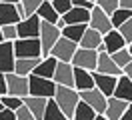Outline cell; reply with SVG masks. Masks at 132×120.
I'll use <instances>...</instances> for the list:
<instances>
[{
    "label": "cell",
    "mask_w": 132,
    "mask_h": 120,
    "mask_svg": "<svg viewBox=\"0 0 132 120\" xmlns=\"http://www.w3.org/2000/svg\"><path fill=\"white\" fill-rule=\"evenodd\" d=\"M54 100H56V104L62 108V112L72 120L76 106H78V102H80V92H78L74 86H62V84H56Z\"/></svg>",
    "instance_id": "obj_1"
},
{
    "label": "cell",
    "mask_w": 132,
    "mask_h": 120,
    "mask_svg": "<svg viewBox=\"0 0 132 120\" xmlns=\"http://www.w3.org/2000/svg\"><path fill=\"white\" fill-rule=\"evenodd\" d=\"M62 36V28L58 24H50V22H44L42 20L40 24V44H42V54L44 56H50V50L54 48V44L58 42V38Z\"/></svg>",
    "instance_id": "obj_2"
},
{
    "label": "cell",
    "mask_w": 132,
    "mask_h": 120,
    "mask_svg": "<svg viewBox=\"0 0 132 120\" xmlns=\"http://www.w3.org/2000/svg\"><path fill=\"white\" fill-rule=\"evenodd\" d=\"M16 58H42V44L40 38H18L14 40Z\"/></svg>",
    "instance_id": "obj_3"
},
{
    "label": "cell",
    "mask_w": 132,
    "mask_h": 120,
    "mask_svg": "<svg viewBox=\"0 0 132 120\" xmlns=\"http://www.w3.org/2000/svg\"><path fill=\"white\" fill-rule=\"evenodd\" d=\"M30 94L32 96H42V98H54L56 94V82L52 78H44L38 74H30Z\"/></svg>",
    "instance_id": "obj_4"
},
{
    "label": "cell",
    "mask_w": 132,
    "mask_h": 120,
    "mask_svg": "<svg viewBox=\"0 0 132 120\" xmlns=\"http://www.w3.org/2000/svg\"><path fill=\"white\" fill-rule=\"evenodd\" d=\"M6 86H8V94L26 98L30 94V80L28 76H22L18 72H6Z\"/></svg>",
    "instance_id": "obj_5"
},
{
    "label": "cell",
    "mask_w": 132,
    "mask_h": 120,
    "mask_svg": "<svg viewBox=\"0 0 132 120\" xmlns=\"http://www.w3.org/2000/svg\"><path fill=\"white\" fill-rule=\"evenodd\" d=\"M96 64H98V50H92V48H82V46H78L76 54L72 56V66L94 72V70H96Z\"/></svg>",
    "instance_id": "obj_6"
},
{
    "label": "cell",
    "mask_w": 132,
    "mask_h": 120,
    "mask_svg": "<svg viewBox=\"0 0 132 120\" xmlns=\"http://www.w3.org/2000/svg\"><path fill=\"white\" fill-rule=\"evenodd\" d=\"M76 50H78V44L74 40H68L64 36H60L58 42L54 44V48L50 50V56H54L60 62H72V56L76 54Z\"/></svg>",
    "instance_id": "obj_7"
},
{
    "label": "cell",
    "mask_w": 132,
    "mask_h": 120,
    "mask_svg": "<svg viewBox=\"0 0 132 120\" xmlns=\"http://www.w3.org/2000/svg\"><path fill=\"white\" fill-rule=\"evenodd\" d=\"M40 24H42V20L38 14L22 18L16 24L18 26V38H38L40 36Z\"/></svg>",
    "instance_id": "obj_8"
},
{
    "label": "cell",
    "mask_w": 132,
    "mask_h": 120,
    "mask_svg": "<svg viewBox=\"0 0 132 120\" xmlns=\"http://www.w3.org/2000/svg\"><path fill=\"white\" fill-rule=\"evenodd\" d=\"M88 26L94 28V30H98L100 34H106V32H110L112 28H114V26H112L110 14H106L100 6H94L90 10V22H88Z\"/></svg>",
    "instance_id": "obj_9"
},
{
    "label": "cell",
    "mask_w": 132,
    "mask_h": 120,
    "mask_svg": "<svg viewBox=\"0 0 132 120\" xmlns=\"http://www.w3.org/2000/svg\"><path fill=\"white\" fill-rule=\"evenodd\" d=\"M16 64V52H14V42L4 40L0 42V72H14Z\"/></svg>",
    "instance_id": "obj_10"
},
{
    "label": "cell",
    "mask_w": 132,
    "mask_h": 120,
    "mask_svg": "<svg viewBox=\"0 0 132 120\" xmlns=\"http://www.w3.org/2000/svg\"><path fill=\"white\" fill-rule=\"evenodd\" d=\"M90 22V10L88 8H80V6H72L66 14L60 16L58 26L64 28L66 24H88Z\"/></svg>",
    "instance_id": "obj_11"
},
{
    "label": "cell",
    "mask_w": 132,
    "mask_h": 120,
    "mask_svg": "<svg viewBox=\"0 0 132 120\" xmlns=\"http://www.w3.org/2000/svg\"><path fill=\"white\" fill-rule=\"evenodd\" d=\"M80 100L88 102L98 114H104L106 104H108V96L104 94V92H100L98 88L94 86V88H90V90H82V92H80Z\"/></svg>",
    "instance_id": "obj_12"
},
{
    "label": "cell",
    "mask_w": 132,
    "mask_h": 120,
    "mask_svg": "<svg viewBox=\"0 0 132 120\" xmlns=\"http://www.w3.org/2000/svg\"><path fill=\"white\" fill-rule=\"evenodd\" d=\"M92 76H94V86L98 88L100 92H104L108 98H110V96H114L116 84H118V76L104 74V72H98V70L92 72Z\"/></svg>",
    "instance_id": "obj_13"
},
{
    "label": "cell",
    "mask_w": 132,
    "mask_h": 120,
    "mask_svg": "<svg viewBox=\"0 0 132 120\" xmlns=\"http://www.w3.org/2000/svg\"><path fill=\"white\" fill-rule=\"evenodd\" d=\"M52 80L56 84H62V86H74V66H72V62H60L58 60Z\"/></svg>",
    "instance_id": "obj_14"
},
{
    "label": "cell",
    "mask_w": 132,
    "mask_h": 120,
    "mask_svg": "<svg viewBox=\"0 0 132 120\" xmlns=\"http://www.w3.org/2000/svg\"><path fill=\"white\" fill-rule=\"evenodd\" d=\"M102 44H104V50H106L108 54H112V52H116V50L128 46V42L124 40V36L120 34L118 28H112L110 32H106L104 38H102Z\"/></svg>",
    "instance_id": "obj_15"
},
{
    "label": "cell",
    "mask_w": 132,
    "mask_h": 120,
    "mask_svg": "<svg viewBox=\"0 0 132 120\" xmlns=\"http://www.w3.org/2000/svg\"><path fill=\"white\" fill-rule=\"evenodd\" d=\"M128 104L130 102H126L122 98L110 96V98H108V104H106V110H104V116H106L108 120H120L122 114L126 112V108H128Z\"/></svg>",
    "instance_id": "obj_16"
},
{
    "label": "cell",
    "mask_w": 132,
    "mask_h": 120,
    "mask_svg": "<svg viewBox=\"0 0 132 120\" xmlns=\"http://www.w3.org/2000/svg\"><path fill=\"white\" fill-rule=\"evenodd\" d=\"M20 20H22V16L18 12L16 4L0 2V26H4V24H18Z\"/></svg>",
    "instance_id": "obj_17"
},
{
    "label": "cell",
    "mask_w": 132,
    "mask_h": 120,
    "mask_svg": "<svg viewBox=\"0 0 132 120\" xmlns=\"http://www.w3.org/2000/svg\"><path fill=\"white\" fill-rule=\"evenodd\" d=\"M96 70L104 72V74H112V76H120V74H124V70L114 62V60H112V56L108 54V52H100V54H98Z\"/></svg>",
    "instance_id": "obj_18"
},
{
    "label": "cell",
    "mask_w": 132,
    "mask_h": 120,
    "mask_svg": "<svg viewBox=\"0 0 132 120\" xmlns=\"http://www.w3.org/2000/svg\"><path fill=\"white\" fill-rule=\"evenodd\" d=\"M24 104L30 108V112L34 114L36 120H42L44 118V112H46V104H48V98H42V96H32L28 94L24 98Z\"/></svg>",
    "instance_id": "obj_19"
},
{
    "label": "cell",
    "mask_w": 132,
    "mask_h": 120,
    "mask_svg": "<svg viewBox=\"0 0 132 120\" xmlns=\"http://www.w3.org/2000/svg\"><path fill=\"white\" fill-rule=\"evenodd\" d=\"M74 88L78 90V92L94 88V76H92V72L84 70V68H76L74 66Z\"/></svg>",
    "instance_id": "obj_20"
},
{
    "label": "cell",
    "mask_w": 132,
    "mask_h": 120,
    "mask_svg": "<svg viewBox=\"0 0 132 120\" xmlns=\"http://www.w3.org/2000/svg\"><path fill=\"white\" fill-rule=\"evenodd\" d=\"M116 98H122L126 102H132V80L126 76V74H120L118 76V84H116L114 90Z\"/></svg>",
    "instance_id": "obj_21"
},
{
    "label": "cell",
    "mask_w": 132,
    "mask_h": 120,
    "mask_svg": "<svg viewBox=\"0 0 132 120\" xmlns=\"http://www.w3.org/2000/svg\"><path fill=\"white\" fill-rule=\"evenodd\" d=\"M56 64H58V60L54 56H42L40 64L36 66V70L32 74H38V76H44V78H52L54 72H56Z\"/></svg>",
    "instance_id": "obj_22"
},
{
    "label": "cell",
    "mask_w": 132,
    "mask_h": 120,
    "mask_svg": "<svg viewBox=\"0 0 132 120\" xmlns=\"http://www.w3.org/2000/svg\"><path fill=\"white\" fill-rule=\"evenodd\" d=\"M42 58H16V64H14V72L22 74V76H30L36 66L40 64Z\"/></svg>",
    "instance_id": "obj_23"
},
{
    "label": "cell",
    "mask_w": 132,
    "mask_h": 120,
    "mask_svg": "<svg viewBox=\"0 0 132 120\" xmlns=\"http://www.w3.org/2000/svg\"><path fill=\"white\" fill-rule=\"evenodd\" d=\"M36 14L40 16V20L50 22V24H58V20H60V14L56 12V8L52 6V2H50V0H44V2H42Z\"/></svg>",
    "instance_id": "obj_24"
},
{
    "label": "cell",
    "mask_w": 132,
    "mask_h": 120,
    "mask_svg": "<svg viewBox=\"0 0 132 120\" xmlns=\"http://www.w3.org/2000/svg\"><path fill=\"white\" fill-rule=\"evenodd\" d=\"M102 38H104V34H100L98 30H94V28H90V26H88V30L84 32V36H82V40H80V44H78V46L96 50V48L102 44Z\"/></svg>",
    "instance_id": "obj_25"
},
{
    "label": "cell",
    "mask_w": 132,
    "mask_h": 120,
    "mask_svg": "<svg viewBox=\"0 0 132 120\" xmlns=\"http://www.w3.org/2000/svg\"><path fill=\"white\" fill-rule=\"evenodd\" d=\"M86 30H88V24H66L62 28V36L68 40H74L76 44H80Z\"/></svg>",
    "instance_id": "obj_26"
},
{
    "label": "cell",
    "mask_w": 132,
    "mask_h": 120,
    "mask_svg": "<svg viewBox=\"0 0 132 120\" xmlns=\"http://www.w3.org/2000/svg\"><path fill=\"white\" fill-rule=\"evenodd\" d=\"M42 120H70V118H68L64 112H62V108L56 104V100H54V98H48L46 112H44V118H42Z\"/></svg>",
    "instance_id": "obj_27"
},
{
    "label": "cell",
    "mask_w": 132,
    "mask_h": 120,
    "mask_svg": "<svg viewBox=\"0 0 132 120\" xmlns=\"http://www.w3.org/2000/svg\"><path fill=\"white\" fill-rule=\"evenodd\" d=\"M96 114H98V112L94 110L88 102L80 100V102H78V106H76V110H74L72 120H94V118H96Z\"/></svg>",
    "instance_id": "obj_28"
},
{
    "label": "cell",
    "mask_w": 132,
    "mask_h": 120,
    "mask_svg": "<svg viewBox=\"0 0 132 120\" xmlns=\"http://www.w3.org/2000/svg\"><path fill=\"white\" fill-rule=\"evenodd\" d=\"M42 2H44V0H20L16 6H18V12H20V16H22V18H26V16L36 14Z\"/></svg>",
    "instance_id": "obj_29"
},
{
    "label": "cell",
    "mask_w": 132,
    "mask_h": 120,
    "mask_svg": "<svg viewBox=\"0 0 132 120\" xmlns=\"http://www.w3.org/2000/svg\"><path fill=\"white\" fill-rule=\"evenodd\" d=\"M110 18H112V26H114V28H120L128 18H132V10L130 8H116L114 12L110 14Z\"/></svg>",
    "instance_id": "obj_30"
},
{
    "label": "cell",
    "mask_w": 132,
    "mask_h": 120,
    "mask_svg": "<svg viewBox=\"0 0 132 120\" xmlns=\"http://www.w3.org/2000/svg\"><path fill=\"white\" fill-rule=\"evenodd\" d=\"M110 56H112V60H114L122 70H124V66L132 60V52L128 50V46H126V48H120V50H116V52H112Z\"/></svg>",
    "instance_id": "obj_31"
},
{
    "label": "cell",
    "mask_w": 132,
    "mask_h": 120,
    "mask_svg": "<svg viewBox=\"0 0 132 120\" xmlns=\"http://www.w3.org/2000/svg\"><path fill=\"white\" fill-rule=\"evenodd\" d=\"M0 100H2V104H4V108H10V110H18V108L24 104V98L12 96V94H4Z\"/></svg>",
    "instance_id": "obj_32"
},
{
    "label": "cell",
    "mask_w": 132,
    "mask_h": 120,
    "mask_svg": "<svg viewBox=\"0 0 132 120\" xmlns=\"http://www.w3.org/2000/svg\"><path fill=\"white\" fill-rule=\"evenodd\" d=\"M96 6H100L106 14H112L116 8H120V0H96Z\"/></svg>",
    "instance_id": "obj_33"
},
{
    "label": "cell",
    "mask_w": 132,
    "mask_h": 120,
    "mask_svg": "<svg viewBox=\"0 0 132 120\" xmlns=\"http://www.w3.org/2000/svg\"><path fill=\"white\" fill-rule=\"evenodd\" d=\"M2 34H4V40H18V26L16 24H4L2 26Z\"/></svg>",
    "instance_id": "obj_34"
},
{
    "label": "cell",
    "mask_w": 132,
    "mask_h": 120,
    "mask_svg": "<svg viewBox=\"0 0 132 120\" xmlns=\"http://www.w3.org/2000/svg\"><path fill=\"white\" fill-rule=\"evenodd\" d=\"M52 6L56 8V12L62 16L72 8V0H52Z\"/></svg>",
    "instance_id": "obj_35"
},
{
    "label": "cell",
    "mask_w": 132,
    "mask_h": 120,
    "mask_svg": "<svg viewBox=\"0 0 132 120\" xmlns=\"http://www.w3.org/2000/svg\"><path fill=\"white\" fill-rule=\"evenodd\" d=\"M16 120H36V118H34V114L30 112V108L26 104H22L16 110Z\"/></svg>",
    "instance_id": "obj_36"
},
{
    "label": "cell",
    "mask_w": 132,
    "mask_h": 120,
    "mask_svg": "<svg viewBox=\"0 0 132 120\" xmlns=\"http://www.w3.org/2000/svg\"><path fill=\"white\" fill-rule=\"evenodd\" d=\"M118 30H120V34L124 36V40H126V42H130V40H132V18H128V20H126V22L118 28Z\"/></svg>",
    "instance_id": "obj_37"
},
{
    "label": "cell",
    "mask_w": 132,
    "mask_h": 120,
    "mask_svg": "<svg viewBox=\"0 0 132 120\" xmlns=\"http://www.w3.org/2000/svg\"><path fill=\"white\" fill-rule=\"evenodd\" d=\"M0 120H16V110L2 108V110H0Z\"/></svg>",
    "instance_id": "obj_38"
},
{
    "label": "cell",
    "mask_w": 132,
    "mask_h": 120,
    "mask_svg": "<svg viewBox=\"0 0 132 120\" xmlns=\"http://www.w3.org/2000/svg\"><path fill=\"white\" fill-rule=\"evenodd\" d=\"M4 94H8V86H6V74L0 72V98Z\"/></svg>",
    "instance_id": "obj_39"
},
{
    "label": "cell",
    "mask_w": 132,
    "mask_h": 120,
    "mask_svg": "<svg viewBox=\"0 0 132 120\" xmlns=\"http://www.w3.org/2000/svg\"><path fill=\"white\" fill-rule=\"evenodd\" d=\"M120 120H132V102L128 104V108H126V112L122 114V118Z\"/></svg>",
    "instance_id": "obj_40"
},
{
    "label": "cell",
    "mask_w": 132,
    "mask_h": 120,
    "mask_svg": "<svg viewBox=\"0 0 132 120\" xmlns=\"http://www.w3.org/2000/svg\"><path fill=\"white\" fill-rule=\"evenodd\" d=\"M124 74H126V76H128V78L132 80V60L128 64H126V66H124Z\"/></svg>",
    "instance_id": "obj_41"
},
{
    "label": "cell",
    "mask_w": 132,
    "mask_h": 120,
    "mask_svg": "<svg viewBox=\"0 0 132 120\" xmlns=\"http://www.w3.org/2000/svg\"><path fill=\"white\" fill-rule=\"evenodd\" d=\"M120 8H130L132 10V0H120Z\"/></svg>",
    "instance_id": "obj_42"
},
{
    "label": "cell",
    "mask_w": 132,
    "mask_h": 120,
    "mask_svg": "<svg viewBox=\"0 0 132 120\" xmlns=\"http://www.w3.org/2000/svg\"><path fill=\"white\" fill-rule=\"evenodd\" d=\"M94 120H108V118L104 116V114H96V118H94Z\"/></svg>",
    "instance_id": "obj_43"
},
{
    "label": "cell",
    "mask_w": 132,
    "mask_h": 120,
    "mask_svg": "<svg viewBox=\"0 0 132 120\" xmlns=\"http://www.w3.org/2000/svg\"><path fill=\"white\" fill-rule=\"evenodd\" d=\"M0 2H10V4H18L20 0H0Z\"/></svg>",
    "instance_id": "obj_44"
},
{
    "label": "cell",
    "mask_w": 132,
    "mask_h": 120,
    "mask_svg": "<svg viewBox=\"0 0 132 120\" xmlns=\"http://www.w3.org/2000/svg\"><path fill=\"white\" fill-rule=\"evenodd\" d=\"M0 42H4V34H2V26H0Z\"/></svg>",
    "instance_id": "obj_45"
},
{
    "label": "cell",
    "mask_w": 132,
    "mask_h": 120,
    "mask_svg": "<svg viewBox=\"0 0 132 120\" xmlns=\"http://www.w3.org/2000/svg\"><path fill=\"white\" fill-rule=\"evenodd\" d=\"M128 50H130V52H132V40H130V42H128Z\"/></svg>",
    "instance_id": "obj_46"
},
{
    "label": "cell",
    "mask_w": 132,
    "mask_h": 120,
    "mask_svg": "<svg viewBox=\"0 0 132 120\" xmlns=\"http://www.w3.org/2000/svg\"><path fill=\"white\" fill-rule=\"evenodd\" d=\"M2 108H4V104H2V100H0V110H2Z\"/></svg>",
    "instance_id": "obj_47"
},
{
    "label": "cell",
    "mask_w": 132,
    "mask_h": 120,
    "mask_svg": "<svg viewBox=\"0 0 132 120\" xmlns=\"http://www.w3.org/2000/svg\"><path fill=\"white\" fill-rule=\"evenodd\" d=\"M92 2H96V0H92Z\"/></svg>",
    "instance_id": "obj_48"
},
{
    "label": "cell",
    "mask_w": 132,
    "mask_h": 120,
    "mask_svg": "<svg viewBox=\"0 0 132 120\" xmlns=\"http://www.w3.org/2000/svg\"><path fill=\"white\" fill-rule=\"evenodd\" d=\"M50 2H52V0H50Z\"/></svg>",
    "instance_id": "obj_49"
}]
</instances>
